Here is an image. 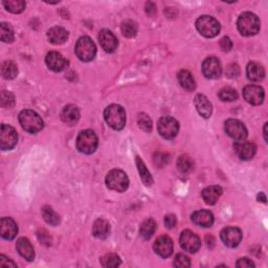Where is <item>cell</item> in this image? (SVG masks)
<instances>
[{
  "mask_svg": "<svg viewBox=\"0 0 268 268\" xmlns=\"http://www.w3.org/2000/svg\"><path fill=\"white\" fill-rule=\"evenodd\" d=\"M196 28L203 37L215 38L220 33L221 27L218 20L212 16H201L196 21Z\"/></svg>",
  "mask_w": 268,
  "mask_h": 268,
  "instance_id": "4",
  "label": "cell"
},
{
  "mask_svg": "<svg viewBox=\"0 0 268 268\" xmlns=\"http://www.w3.org/2000/svg\"><path fill=\"white\" fill-rule=\"evenodd\" d=\"M146 13L149 16H154L156 13V5L153 2H147L146 3Z\"/></svg>",
  "mask_w": 268,
  "mask_h": 268,
  "instance_id": "49",
  "label": "cell"
},
{
  "mask_svg": "<svg viewBox=\"0 0 268 268\" xmlns=\"http://www.w3.org/2000/svg\"><path fill=\"white\" fill-rule=\"evenodd\" d=\"M45 62L48 68L56 73L64 71L68 66L67 59L60 53H57V51H50V53H48L45 58Z\"/></svg>",
  "mask_w": 268,
  "mask_h": 268,
  "instance_id": "16",
  "label": "cell"
},
{
  "mask_svg": "<svg viewBox=\"0 0 268 268\" xmlns=\"http://www.w3.org/2000/svg\"><path fill=\"white\" fill-rule=\"evenodd\" d=\"M18 234V227L12 218H2L0 221V235L5 240H13Z\"/></svg>",
  "mask_w": 268,
  "mask_h": 268,
  "instance_id": "19",
  "label": "cell"
},
{
  "mask_svg": "<svg viewBox=\"0 0 268 268\" xmlns=\"http://www.w3.org/2000/svg\"><path fill=\"white\" fill-rule=\"evenodd\" d=\"M16 248H17V252H18L19 255L22 258H24L25 260L33 261L35 259L34 247H33V245H32V243H31L29 239L19 238L18 240H17Z\"/></svg>",
  "mask_w": 268,
  "mask_h": 268,
  "instance_id": "21",
  "label": "cell"
},
{
  "mask_svg": "<svg viewBox=\"0 0 268 268\" xmlns=\"http://www.w3.org/2000/svg\"><path fill=\"white\" fill-rule=\"evenodd\" d=\"M195 103V107L202 117L204 118H209L212 115L213 112V106L211 102L209 101L205 96L203 94H197L194 100Z\"/></svg>",
  "mask_w": 268,
  "mask_h": 268,
  "instance_id": "20",
  "label": "cell"
},
{
  "mask_svg": "<svg viewBox=\"0 0 268 268\" xmlns=\"http://www.w3.org/2000/svg\"><path fill=\"white\" fill-rule=\"evenodd\" d=\"M246 75L252 82H261L265 77V69L260 63L250 62L246 67Z\"/></svg>",
  "mask_w": 268,
  "mask_h": 268,
  "instance_id": "26",
  "label": "cell"
},
{
  "mask_svg": "<svg viewBox=\"0 0 268 268\" xmlns=\"http://www.w3.org/2000/svg\"><path fill=\"white\" fill-rule=\"evenodd\" d=\"M2 3L8 12L14 14H19L23 12L25 6H27V4L22 0H5Z\"/></svg>",
  "mask_w": 268,
  "mask_h": 268,
  "instance_id": "33",
  "label": "cell"
},
{
  "mask_svg": "<svg viewBox=\"0 0 268 268\" xmlns=\"http://www.w3.org/2000/svg\"><path fill=\"white\" fill-rule=\"evenodd\" d=\"M202 73L207 79H218L222 73L219 60L216 57L206 58L202 63Z\"/></svg>",
  "mask_w": 268,
  "mask_h": 268,
  "instance_id": "13",
  "label": "cell"
},
{
  "mask_svg": "<svg viewBox=\"0 0 268 268\" xmlns=\"http://www.w3.org/2000/svg\"><path fill=\"white\" fill-rule=\"evenodd\" d=\"M221 240L228 247H237L242 240V231L235 227H229L223 229L220 234Z\"/></svg>",
  "mask_w": 268,
  "mask_h": 268,
  "instance_id": "14",
  "label": "cell"
},
{
  "mask_svg": "<svg viewBox=\"0 0 268 268\" xmlns=\"http://www.w3.org/2000/svg\"><path fill=\"white\" fill-rule=\"evenodd\" d=\"M18 143V134L12 126L1 125L0 129V148L2 151L12 150Z\"/></svg>",
  "mask_w": 268,
  "mask_h": 268,
  "instance_id": "9",
  "label": "cell"
},
{
  "mask_svg": "<svg viewBox=\"0 0 268 268\" xmlns=\"http://www.w3.org/2000/svg\"><path fill=\"white\" fill-rule=\"evenodd\" d=\"M226 74H227L228 77H230V79H235V77H237L240 75V68L237 64L231 63L228 66Z\"/></svg>",
  "mask_w": 268,
  "mask_h": 268,
  "instance_id": "42",
  "label": "cell"
},
{
  "mask_svg": "<svg viewBox=\"0 0 268 268\" xmlns=\"http://www.w3.org/2000/svg\"><path fill=\"white\" fill-rule=\"evenodd\" d=\"M236 266L239 268H249V267H255V264L252 260H249L248 258H242V259H239Z\"/></svg>",
  "mask_w": 268,
  "mask_h": 268,
  "instance_id": "45",
  "label": "cell"
},
{
  "mask_svg": "<svg viewBox=\"0 0 268 268\" xmlns=\"http://www.w3.org/2000/svg\"><path fill=\"white\" fill-rule=\"evenodd\" d=\"M61 118L63 122L69 126H73L79 122L80 111L75 105H67L62 109Z\"/></svg>",
  "mask_w": 268,
  "mask_h": 268,
  "instance_id": "24",
  "label": "cell"
},
{
  "mask_svg": "<svg viewBox=\"0 0 268 268\" xmlns=\"http://www.w3.org/2000/svg\"><path fill=\"white\" fill-rule=\"evenodd\" d=\"M99 41L102 48L106 51V53H114L117 48L118 41L115 34L108 30H103L99 34Z\"/></svg>",
  "mask_w": 268,
  "mask_h": 268,
  "instance_id": "17",
  "label": "cell"
},
{
  "mask_svg": "<svg viewBox=\"0 0 268 268\" xmlns=\"http://www.w3.org/2000/svg\"><path fill=\"white\" fill-rule=\"evenodd\" d=\"M169 158H170L169 155H167L165 153H157L156 155H155L154 161H155V163H156V166L162 167V166L167 165V163L170 161Z\"/></svg>",
  "mask_w": 268,
  "mask_h": 268,
  "instance_id": "43",
  "label": "cell"
},
{
  "mask_svg": "<svg viewBox=\"0 0 268 268\" xmlns=\"http://www.w3.org/2000/svg\"><path fill=\"white\" fill-rule=\"evenodd\" d=\"M42 216H43V219H44L45 222L48 223L49 226L56 227L60 223V216L53 209H51L50 206L43 207Z\"/></svg>",
  "mask_w": 268,
  "mask_h": 268,
  "instance_id": "32",
  "label": "cell"
},
{
  "mask_svg": "<svg viewBox=\"0 0 268 268\" xmlns=\"http://www.w3.org/2000/svg\"><path fill=\"white\" fill-rule=\"evenodd\" d=\"M224 126H226L227 134L230 137L234 138L236 142L246 140L247 129H246L245 125L242 122H240V120L234 119V118L228 119Z\"/></svg>",
  "mask_w": 268,
  "mask_h": 268,
  "instance_id": "11",
  "label": "cell"
},
{
  "mask_svg": "<svg viewBox=\"0 0 268 268\" xmlns=\"http://www.w3.org/2000/svg\"><path fill=\"white\" fill-rule=\"evenodd\" d=\"M76 55L81 61H92L97 55V46L89 37H81L76 44Z\"/></svg>",
  "mask_w": 268,
  "mask_h": 268,
  "instance_id": "6",
  "label": "cell"
},
{
  "mask_svg": "<svg viewBox=\"0 0 268 268\" xmlns=\"http://www.w3.org/2000/svg\"><path fill=\"white\" fill-rule=\"evenodd\" d=\"M173 241L168 236L159 237L154 243V252L161 258H169L173 253Z\"/></svg>",
  "mask_w": 268,
  "mask_h": 268,
  "instance_id": "18",
  "label": "cell"
},
{
  "mask_svg": "<svg viewBox=\"0 0 268 268\" xmlns=\"http://www.w3.org/2000/svg\"><path fill=\"white\" fill-rule=\"evenodd\" d=\"M38 237H39L40 241L42 242L43 244H46V245L51 244V239H50V237L48 236V234L45 230H40L38 232Z\"/></svg>",
  "mask_w": 268,
  "mask_h": 268,
  "instance_id": "47",
  "label": "cell"
},
{
  "mask_svg": "<svg viewBox=\"0 0 268 268\" xmlns=\"http://www.w3.org/2000/svg\"><path fill=\"white\" fill-rule=\"evenodd\" d=\"M19 123L23 128V130L30 133H37L44 127V123H43L41 116L37 112L29 109L20 112Z\"/></svg>",
  "mask_w": 268,
  "mask_h": 268,
  "instance_id": "3",
  "label": "cell"
},
{
  "mask_svg": "<svg viewBox=\"0 0 268 268\" xmlns=\"http://www.w3.org/2000/svg\"><path fill=\"white\" fill-rule=\"evenodd\" d=\"M137 24L132 20H125L120 25V31L126 38H134L137 34Z\"/></svg>",
  "mask_w": 268,
  "mask_h": 268,
  "instance_id": "34",
  "label": "cell"
},
{
  "mask_svg": "<svg viewBox=\"0 0 268 268\" xmlns=\"http://www.w3.org/2000/svg\"><path fill=\"white\" fill-rule=\"evenodd\" d=\"M135 161H136V167L138 169V172H140L142 181L146 186H151L153 184V178H152V175L150 174V172L148 171V169H147L145 162L141 159L140 156L136 157Z\"/></svg>",
  "mask_w": 268,
  "mask_h": 268,
  "instance_id": "29",
  "label": "cell"
},
{
  "mask_svg": "<svg viewBox=\"0 0 268 268\" xmlns=\"http://www.w3.org/2000/svg\"><path fill=\"white\" fill-rule=\"evenodd\" d=\"M174 266L176 267H180V268H187L191 266V261H190L189 257H187L186 255L179 254L176 256L175 260H174Z\"/></svg>",
  "mask_w": 268,
  "mask_h": 268,
  "instance_id": "41",
  "label": "cell"
},
{
  "mask_svg": "<svg viewBox=\"0 0 268 268\" xmlns=\"http://www.w3.org/2000/svg\"><path fill=\"white\" fill-rule=\"evenodd\" d=\"M177 224V218L175 215L170 214L165 217V226L168 229H174Z\"/></svg>",
  "mask_w": 268,
  "mask_h": 268,
  "instance_id": "44",
  "label": "cell"
},
{
  "mask_svg": "<svg viewBox=\"0 0 268 268\" xmlns=\"http://www.w3.org/2000/svg\"><path fill=\"white\" fill-rule=\"evenodd\" d=\"M137 124L142 130L150 132L152 130V120L147 114H140L137 116Z\"/></svg>",
  "mask_w": 268,
  "mask_h": 268,
  "instance_id": "39",
  "label": "cell"
},
{
  "mask_svg": "<svg viewBox=\"0 0 268 268\" xmlns=\"http://www.w3.org/2000/svg\"><path fill=\"white\" fill-rule=\"evenodd\" d=\"M104 117H105L106 123L115 130H122L126 125V111L122 106L116 105V104L110 105L105 109Z\"/></svg>",
  "mask_w": 268,
  "mask_h": 268,
  "instance_id": "2",
  "label": "cell"
},
{
  "mask_svg": "<svg viewBox=\"0 0 268 268\" xmlns=\"http://www.w3.org/2000/svg\"><path fill=\"white\" fill-rule=\"evenodd\" d=\"M155 230H156V223L153 219H147L142 223L140 234L144 239L149 240L153 237Z\"/></svg>",
  "mask_w": 268,
  "mask_h": 268,
  "instance_id": "30",
  "label": "cell"
},
{
  "mask_svg": "<svg viewBox=\"0 0 268 268\" xmlns=\"http://www.w3.org/2000/svg\"><path fill=\"white\" fill-rule=\"evenodd\" d=\"M179 242H180L181 248L191 254L197 253L201 246V241L199 237H198L195 232L189 230H184L183 232H181Z\"/></svg>",
  "mask_w": 268,
  "mask_h": 268,
  "instance_id": "10",
  "label": "cell"
},
{
  "mask_svg": "<svg viewBox=\"0 0 268 268\" xmlns=\"http://www.w3.org/2000/svg\"><path fill=\"white\" fill-rule=\"evenodd\" d=\"M178 82L181 87L187 91H193L196 88V83L192 74L189 71H181L178 74Z\"/></svg>",
  "mask_w": 268,
  "mask_h": 268,
  "instance_id": "28",
  "label": "cell"
},
{
  "mask_svg": "<svg viewBox=\"0 0 268 268\" xmlns=\"http://www.w3.org/2000/svg\"><path fill=\"white\" fill-rule=\"evenodd\" d=\"M193 167H194L193 160L191 157L188 156V155H181L178 158L177 168L181 173H184V174L191 172L193 170Z\"/></svg>",
  "mask_w": 268,
  "mask_h": 268,
  "instance_id": "36",
  "label": "cell"
},
{
  "mask_svg": "<svg viewBox=\"0 0 268 268\" xmlns=\"http://www.w3.org/2000/svg\"><path fill=\"white\" fill-rule=\"evenodd\" d=\"M218 96L223 102H234L238 99V92L231 87H224L219 91Z\"/></svg>",
  "mask_w": 268,
  "mask_h": 268,
  "instance_id": "38",
  "label": "cell"
},
{
  "mask_svg": "<svg viewBox=\"0 0 268 268\" xmlns=\"http://www.w3.org/2000/svg\"><path fill=\"white\" fill-rule=\"evenodd\" d=\"M47 38L50 43L55 45L63 44L68 39V32L61 27H54L47 32Z\"/></svg>",
  "mask_w": 268,
  "mask_h": 268,
  "instance_id": "25",
  "label": "cell"
},
{
  "mask_svg": "<svg viewBox=\"0 0 268 268\" xmlns=\"http://www.w3.org/2000/svg\"><path fill=\"white\" fill-rule=\"evenodd\" d=\"M260 27L261 23L258 16L249 12L241 14L237 22L238 31L246 37L255 36L260 31Z\"/></svg>",
  "mask_w": 268,
  "mask_h": 268,
  "instance_id": "1",
  "label": "cell"
},
{
  "mask_svg": "<svg viewBox=\"0 0 268 268\" xmlns=\"http://www.w3.org/2000/svg\"><path fill=\"white\" fill-rule=\"evenodd\" d=\"M122 261H120V258L116 254H107L101 258V264L103 267H117L120 265Z\"/></svg>",
  "mask_w": 268,
  "mask_h": 268,
  "instance_id": "37",
  "label": "cell"
},
{
  "mask_svg": "<svg viewBox=\"0 0 268 268\" xmlns=\"http://www.w3.org/2000/svg\"><path fill=\"white\" fill-rule=\"evenodd\" d=\"M157 129L159 134L166 140H173L179 131V123L171 116H163L158 120Z\"/></svg>",
  "mask_w": 268,
  "mask_h": 268,
  "instance_id": "8",
  "label": "cell"
},
{
  "mask_svg": "<svg viewBox=\"0 0 268 268\" xmlns=\"http://www.w3.org/2000/svg\"><path fill=\"white\" fill-rule=\"evenodd\" d=\"M98 145V136L92 130H84L77 135V148L81 153L92 154L96 152Z\"/></svg>",
  "mask_w": 268,
  "mask_h": 268,
  "instance_id": "5",
  "label": "cell"
},
{
  "mask_svg": "<svg viewBox=\"0 0 268 268\" xmlns=\"http://www.w3.org/2000/svg\"><path fill=\"white\" fill-rule=\"evenodd\" d=\"M243 98L252 105H261L265 98L264 89L258 85H248L243 89Z\"/></svg>",
  "mask_w": 268,
  "mask_h": 268,
  "instance_id": "12",
  "label": "cell"
},
{
  "mask_svg": "<svg viewBox=\"0 0 268 268\" xmlns=\"http://www.w3.org/2000/svg\"><path fill=\"white\" fill-rule=\"evenodd\" d=\"M258 200L259 201H261L263 203H266V196L264 193H260L258 195Z\"/></svg>",
  "mask_w": 268,
  "mask_h": 268,
  "instance_id": "50",
  "label": "cell"
},
{
  "mask_svg": "<svg viewBox=\"0 0 268 268\" xmlns=\"http://www.w3.org/2000/svg\"><path fill=\"white\" fill-rule=\"evenodd\" d=\"M0 38H1L2 42L11 43L15 39V35L13 28L8 23L2 22L0 24Z\"/></svg>",
  "mask_w": 268,
  "mask_h": 268,
  "instance_id": "35",
  "label": "cell"
},
{
  "mask_svg": "<svg viewBox=\"0 0 268 268\" xmlns=\"http://www.w3.org/2000/svg\"><path fill=\"white\" fill-rule=\"evenodd\" d=\"M106 185L112 191L125 192L129 187V179L124 171L115 169L107 174Z\"/></svg>",
  "mask_w": 268,
  "mask_h": 268,
  "instance_id": "7",
  "label": "cell"
},
{
  "mask_svg": "<svg viewBox=\"0 0 268 268\" xmlns=\"http://www.w3.org/2000/svg\"><path fill=\"white\" fill-rule=\"evenodd\" d=\"M1 75L5 80H13L18 75V67L12 61H5L1 65Z\"/></svg>",
  "mask_w": 268,
  "mask_h": 268,
  "instance_id": "31",
  "label": "cell"
},
{
  "mask_svg": "<svg viewBox=\"0 0 268 268\" xmlns=\"http://www.w3.org/2000/svg\"><path fill=\"white\" fill-rule=\"evenodd\" d=\"M192 221L198 227L211 228L214 223V216L210 211H197L192 215Z\"/></svg>",
  "mask_w": 268,
  "mask_h": 268,
  "instance_id": "22",
  "label": "cell"
},
{
  "mask_svg": "<svg viewBox=\"0 0 268 268\" xmlns=\"http://www.w3.org/2000/svg\"><path fill=\"white\" fill-rule=\"evenodd\" d=\"M92 234L99 239H106L110 234V224L105 219H98L93 223Z\"/></svg>",
  "mask_w": 268,
  "mask_h": 268,
  "instance_id": "27",
  "label": "cell"
},
{
  "mask_svg": "<svg viewBox=\"0 0 268 268\" xmlns=\"http://www.w3.org/2000/svg\"><path fill=\"white\" fill-rule=\"evenodd\" d=\"M0 266L4 267H17V264L14 263L10 259H7L5 256H0Z\"/></svg>",
  "mask_w": 268,
  "mask_h": 268,
  "instance_id": "48",
  "label": "cell"
},
{
  "mask_svg": "<svg viewBox=\"0 0 268 268\" xmlns=\"http://www.w3.org/2000/svg\"><path fill=\"white\" fill-rule=\"evenodd\" d=\"M266 129H267V123L264 126V138H265V142H267V131H266Z\"/></svg>",
  "mask_w": 268,
  "mask_h": 268,
  "instance_id": "51",
  "label": "cell"
},
{
  "mask_svg": "<svg viewBox=\"0 0 268 268\" xmlns=\"http://www.w3.org/2000/svg\"><path fill=\"white\" fill-rule=\"evenodd\" d=\"M15 105V98L13 93L3 90L1 92V106L3 108H12Z\"/></svg>",
  "mask_w": 268,
  "mask_h": 268,
  "instance_id": "40",
  "label": "cell"
},
{
  "mask_svg": "<svg viewBox=\"0 0 268 268\" xmlns=\"http://www.w3.org/2000/svg\"><path fill=\"white\" fill-rule=\"evenodd\" d=\"M220 47L223 51H230L232 48V42L229 37H223L220 40Z\"/></svg>",
  "mask_w": 268,
  "mask_h": 268,
  "instance_id": "46",
  "label": "cell"
},
{
  "mask_svg": "<svg viewBox=\"0 0 268 268\" xmlns=\"http://www.w3.org/2000/svg\"><path fill=\"white\" fill-rule=\"evenodd\" d=\"M234 148L238 156L243 160L252 159L255 156L257 151L256 145L253 142H247L245 140L236 142L234 145Z\"/></svg>",
  "mask_w": 268,
  "mask_h": 268,
  "instance_id": "15",
  "label": "cell"
},
{
  "mask_svg": "<svg viewBox=\"0 0 268 268\" xmlns=\"http://www.w3.org/2000/svg\"><path fill=\"white\" fill-rule=\"evenodd\" d=\"M222 193H223V191H222L221 187L211 186V187L205 188L202 191L201 195H202L203 200L206 204L214 205V204H216V202L219 200V198L221 197Z\"/></svg>",
  "mask_w": 268,
  "mask_h": 268,
  "instance_id": "23",
  "label": "cell"
}]
</instances>
